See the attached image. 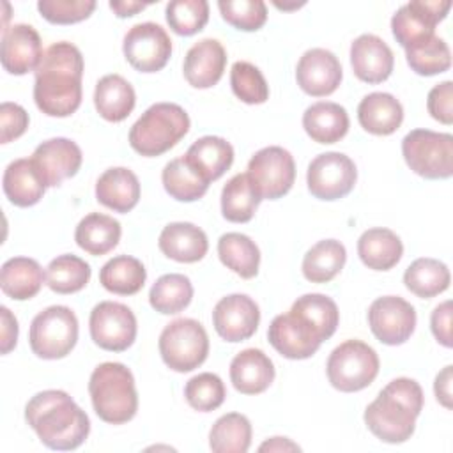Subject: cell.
<instances>
[{"instance_id": "obj_1", "label": "cell", "mask_w": 453, "mask_h": 453, "mask_svg": "<svg viewBox=\"0 0 453 453\" xmlns=\"http://www.w3.org/2000/svg\"><path fill=\"white\" fill-rule=\"evenodd\" d=\"M83 55L67 42L51 44L35 69L34 101L48 117H69L81 104Z\"/></svg>"}, {"instance_id": "obj_2", "label": "cell", "mask_w": 453, "mask_h": 453, "mask_svg": "<svg viewBox=\"0 0 453 453\" xmlns=\"http://www.w3.org/2000/svg\"><path fill=\"white\" fill-rule=\"evenodd\" d=\"M25 419L39 441L57 451L76 449L90 434L87 412L62 389L34 395L25 405Z\"/></svg>"}, {"instance_id": "obj_3", "label": "cell", "mask_w": 453, "mask_h": 453, "mask_svg": "<svg viewBox=\"0 0 453 453\" xmlns=\"http://www.w3.org/2000/svg\"><path fill=\"white\" fill-rule=\"evenodd\" d=\"M423 409V389L409 377L391 380L365 409L368 430L382 442L400 444L411 439Z\"/></svg>"}, {"instance_id": "obj_4", "label": "cell", "mask_w": 453, "mask_h": 453, "mask_svg": "<svg viewBox=\"0 0 453 453\" xmlns=\"http://www.w3.org/2000/svg\"><path fill=\"white\" fill-rule=\"evenodd\" d=\"M92 407L99 419L110 425L131 421L138 411V393L131 370L115 361L101 363L88 380Z\"/></svg>"}, {"instance_id": "obj_5", "label": "cell", "mask_w": 453, "mask_h": 453, "mask_svg": "<svg viewBox=\"0 0 453 453\" xmlns=\"http://www.w3.org/2000/svg\"><path fill=\"white\" fill-rule=\"evenodd\" d=\"M189 124V117L182 106L175 103H156L131 126L129 145L140 156H161L186 136Z\"/></svg>"}, {"instance_id": "obj_6", "label": "cell", "mask_w": 453, "mask_h": 453, "mask_svg": "<svg viewBox=\"0 0 453 453\" xmlns=\"http://www.w3.org/2000/svg\"><path fill=\"white\" fill-rule=\"evenodd\" d=\"M331 386L342 393H356L368 388L379 373L377 352L361 340L340 343L326 365Z\"/></svg>"}, {"instance_id": "obj_7", "label": "cell", "mask_w": 453, "mask_h": 453, "mask_svg": "<svg viewBox=\"0 0 453 453\" xmlns=\"http://www.w3.org/2000/svg\"><path fill=\"white\" fill-rule=\"evenodd\" d=\"M78 342V319L67 306L55 304L39 311L28 331L32 352L41 359H62Z\"/></svg>"}, {"instance_id": "obj_8", "label": "cell", "mask_w": 453, "mask_h": 453, "mask_svg": "<svg viewBox=\"0 0 453 453\" xmlns=\"http://www.w3.org/2000/svg\"><path fill=\"white\" fill-rule=\"evenodd\" d=\"M159 354L163 363L179 373L198 368L209 354V336L195 319H175L159 334Z\"/></svg>"}, {"instance_id": "obj_9", "label": "cell", "mask_w": 453, "mask_h": 453, "mask_svg": "<svg viewBox=\"0 0 453 453\" xmlns=\"http://www.w3.org/2000/svg\"><path fill=\"white\" fill-rule=\"evenodd\" d=\"M407 166L425 179H449L453 175V136L430 129H412L402 140Z\"/></svg>"}, {"instance_id": "obj_10", "label": "cell", "mask_w": 453, "mask_h": 453, "mask_svg": "<svg viewBox=\"0 0 453 453\" xmlns=\"http://www.w3.org/2000/svg\"><path fill=\"white\" fill-rule=\"evenodd\" d=\"M246 173L262 200H278L294 186L296 163L287 149L271 145L251 156Z\"/></svg>"}, {"instance_id": "obj_11", "label": "cell", "mask_w": 453, "mask_h": 453, "mask_svg": "<svg viewBox=\"0 0 453 453\" xmlns=\"http://www.w3.org/2000/svg\"><path fill=\"white\" fill-rule=\"evenodd\" d=\"M357 180L354 161L343 152H324L311 159L306 172L310 193L319 200H340L347 196Z\"/></svg>"}, {"instance_id": "obj_12", "label": "cell", "mask_w": 453, "mask_h": 453, "mask_svg": "<svg viewBox=\"0 0 453 453\" xmlns=\"http://www.w3.org/2000/svg\"><path fill=\"white\" fill-rule=\"evenodd\" d=\"M88 329L97 347L124 352L134 343L138 326L131 308L115 301H101L90 311Z\"/></svg>"}, {"instance_id": "obj_13", "label": "cell", "mask_w": 453, "mask_h": 453, "mask_svg": "<svg viewBox=\"0 0 453 453\" xmlns=\"http://www.w3.org/2000/svg\"><path fill=\"white\" fill-rule=\"evenodd\" d=\"M449 9V0H412L393 14V37L402 48H412L435 35V25L446 18Z\"/></svg>"}, {"instance_id": "obj_14", "label": "cell", "mask_w": 453, "mask_h": 453, "mask_svg": "<svg viewBox=\"0 0 453 453\" xmlns=\"http://www.w3.org/2000/svg\"><path fill=\"white\" fill-rule=\"evenodd\" d=\"M122 51L126 60L136 71L157 73L172 57V39L161 25L145 21L127 30Z\"/></svg>"}, {"instance_id": "obj_15", "label": "cell", "mask_w": 453, "mask_h": 453, "mask_svg": "<svg viewBox=\"0 0 453 453\" xmlns=\"http://www.w3.org/2000/svg\"><path fill=\"white\" fill-rule=\"evenodd\" d=\"M368 326L384 345L405 343L416 327V310L400 296L377 297L368 308Z\"/></svg>"}, {"instance_id": "obj_16", "label": "cell", "mask_w": 453, "mask_h": 453, "mask_svg": "<svg viewBox=\"0 0 453 453\" xmlns=\"http://www.w3.org/2000/svg\"><path fill=\"white\" fill-rule=\"evenodd\" d=\"M260 322L258 304L246 294H230L219 299L212 310V324L225 342L251 338Z\"/></svg>"}, {"instance_id": "obj_17", "label": "cell", "mask_w": 453, "mask_h": 453, "mask_svg": "<svg viewBox=\"0 0 453 453\" xmlns=\"http://www.w3.org/2000/svg\"><path fill=\"white\" fill-rule=\"evenodd\" d=\"M342 64L338 57L324 48L303 53L296 67V80L303 92L313 97L331 96L342 83Z\"/></svg>"}, {"instance_id": "obj_18", "label": "cell", "mask_w": 453, "mask_h": 453, "mask_svg": "<svg viewBox=\"0 0 453 453\" xmlns=\"http://www.w3.org/2000/svg\"><path fill=\"white\" fill-rule=\"evenodd\" d=\"M32 161L46 188H55L78 173L83 154L73 140L58 136L39 143L32 154Z\"/></svg>"}, {"instance_id": "obj_19", "label": "cell", "mask_w": 453, "mask_h": 453, "mask_svg": "<svg viewBox=\"0 0 453 453\" xmlns=\"http://www.w3.org/2000/svg\"><path fill=\"white\" fill-rule=\"evenodd\" d=\"M44 51L39 32L27 23H16L2 32L0 60L2 67L14 76L35 71Z\"/></svg>"}, {"instance_id": "obj_20", "label": "cell", "mask_w": 453, "mask_h": 453, "mask_svg": "<svg viewBox=\"0 0 453 453\" xmlns=\"http://www.w3.org/2000/svg\"><path fill=\"white\" fill-rule=\"evenodd\" d=\"M267 340L287 359H308L322 343L320 336L292 311L273 319L267 329Z\"/></svg>"}, {"instance_id": "obj_21", "label": "cell", "mask_w": 453, "mask_h": 453, "mask_svg": "<svg viewBox=\"0 0 453 453\" xmlns=\"http://www.w3.org/2000/svg\"><path fill=\"white\" fill-rule=\"evenodd\" d=\"M350 65L354 74L370 85L386 81L395 65L391 48L373 34H363L350 44Z\"/></svg>"}, {"instance_id": "obj_22", "label": "cell", "mask_w": 453, "mask_h": 453, "mask_svg": "<svg viewBox=\"0 0 453 453\" xmlns=\"http://www.w3.org/2000/svg\"><path fill=\"white\" fill-rule=\"evenodd\" d=\"M226 67V51L218 39L207 37L195 42L182 64L186 81L195 88H211L214 87Z\"/></svg>"}, {"instance_id": "obj_23", "label": "cell", "mask_w": 453, "mask_h": 453, "mask_svg": "<svg viewBox=\"0 0 453 453\" xmlns=\"http://www.w3.org/2000/svg\"><path fill=\"white\" fill-rule=\"evenodd\" d=\"M157 246L165 257L175 262L193 264L207 255L209 241L200 226L188 221H175L161 230Z\"/></svg>"}, {"instance_id": "obj_24", "label": "cell", "mask_w": 453, "mask_h": 453, "mask_svg": "<svg viewBox=\"0 0 453 453\" xmlns=\"http://www.w3.org/2000/svg\"><path fill=\"white\" fill-rule=\"evenodd\" d=\"M274 365L260 349H244L230 363V380L242 395H260L274 380Z\"/></svg>"}, {"instance_id": "obj_25", "label": "cell", "mask_w": 453, "mask_h": 453, "mask_svg": "<svg viewBox=\"0 0 453 453\" xmlns=\"http://www.w3.org/2000/svg\"><path fill=\"white\" fill-rule=\"evenodd\" d=\"M96 198L101 205L126 214L134 209L140 200V180L129 168H108L96 182Z\"/></svg>"}, {"instance_id": "obj_26", "label": "cell", "mask_w": 453, "mask_h": 453, "mask_svg": "<svg viewBox=\"0 0 453 453\" xmlns=\"http://www.w3.org/2000/svg\"><path fill=\"white\" fill-rule=\"evenodd\" d=\"M2 188L9 202L16 207L35 205L46 191V184L39 170L35 168L32 157L11 161L4 170Z\"/></svg>"}, {"instance_id": "obj_27", "label": "cell", "mask_w": 453, "mask_h": 453, "mask_svg": "<svg viewBox=\"0 0 453 453\" xmlns=\"http://www.w3.org/2000/svg\"><path fill=\"white\" fill-rule=\"evenodd\" d=\"M357 120L361 127L377 136L393 134L403 120L400 101L388 92H372L365 96L357 106Z\"/></svg>"}, {"instance_id": "obj_28", "label": "cell", "mask_w": 453, "mask_h": 453, "mask_svg": "<svg viewBox=\"0 0 453 453\" xmlns=\"http://www.w3.org/2000/svg\"><path fill=\"white\" fill-rule=\"evenodd\" d=\"M347 110L331 101H319L308 106L303 113V127L306 134L317 143H336L349 131Z\"/></svg>"}, {"instance_id": "obj_29", "label": "cell", "mask_w": 453, "mask_h": 453, "mask_svg": "<svg viewBox=\"0 0 453 453\" xmlns=\"http://www.w3.org/2000/svg\"><path fill=\"white\" fill-rule=\"evenodd\" d=\"M46 273L37 260L28 257H12L0 269V288L14 301H27L39 294Z\"/></svg>"}, {"instance_id": "obj_30", "label": "cell", "mask_w": 453, "mask_h": 453, "mask_svg": "<svg viewBox=\"0 0 453 453\" xmlns=\"http://www.w3.org/2000/svg\"><path fill=\"white\" fill-rule=\"evenodd\" d=\"M94 104L97 113L108 122H122L136 104L131 83L120 74H106L96 83Z\"/></svg>"}, {"instance_id": "obj_31", "label": "cell", "mask_w": 453, "mask_h": 453, "mask_svg": "<svg viewBox=\"0 0 453 453\" xmlns=\"http://www.w3.org/2000/svg\"><path fill=\"white\" fill-rule=\"evenodd\" d=\"M357 255L368 269L389 271L400 262L403 255V244L400 237L389 228H368L357 241Z\"/></svg>"}, {"instance_id": "obj_32", "label": "cell", "mask_w": 453, "mask_h": 453, "mask_svg": "<svg viewBox=\"0 0 453 453\" xmlns=\"http://www.w3.org/2000/svg\"><path fill=\"white\" fill-rule=\"evenodd\" d=\"M122 235L120 223L101 212L87 214L74 230L76 244L92 257H101L111 251Z\"/></svg>"}, {"instance_id": "obj_33", "label": "cell", "mask_w": 453, "mask_h": 453, "mask_svg": "<svg viewBox=\"0 0 453 453\" xmlns=\"http://www.w3.org/2000/svg\"><path fill=\"white\" fill-rule=\"evenodd\" d=\"M189 163L209 180H218L234 163V147L221 136H202L186 152Z\"/></svg>"}, {"instance_id": "obj_34", "label": "cell", "mask_w": 453, "mask_h": 453, "mask_svg": "<svg viewBox=\"0 0 453 453\" xmlns=\"http://www.w3.org/2000/svg\"><path fill=\"white\" fill-rule=\"evenodd\" d=\"M165 191L179 202H195L209 189V180L189 163L186 156L168 161L161 172Z\"/></svg>"}, {"instance_id": "obj_35", "label": "cell", "mask_w": 453, "mask_h": 453, "mask_svg": "<svg viewBox=\"0 0 453 453\" xmlns=\"http://www.w3.org/2000/svg\"><path fill=\"white\" fill-rule=\"evenodd\" d=\"M345 260L347 250L340 241H319L306 251L303 258V276L311 283H327L343 269Z\"/></svg>"}, {"instance_id": "obj_36", "label": "cell", "mask_w": 453, "mask_h": 453, "mask_svg": "<svg viewBox=\"0 0 453 453\" xmlns=\"http://www.w3.org/2000/svg\"><path fill=\"white\" fill-rule=\"evenodd\" d=\"M147 280L143 264L129 255L110 258L99 271V283L111 294L133 296L138 294Z\"/></svg>"}, {"instance_id": "obj_37", "label": "cell", "mask_w": 453, "mask_h": 453, "mask_svg": "<svg viewBox=\"0 0 453 453\" xmlns=\"http://www.w3.org/2000/svg\"><path fill=\"white\" fill-rule=\"evenodd\" d=\"M451 281L449 269L444 262L430 257L416 258L403 273L407 290L421 299H430L448 290Z\"/></svg>"}, {"instance_id": "obj_38", "label": "cell", "mask_w": 453, "mask_h": 453, "mask_svg": "<svg viewBox=\"0 0 453 453\" xmlns=\"http://www.w3.org/2000/svg\"><path fill=\"white\" fill-rule=\"evenodd\" d=\"M218 255L223 265L244 280H251L258 273L260 250L255 241L244 234H223L218 241Z\"/></svg>"}, {"instance_id": "obj_39", "label": "cell", "mask_w": 453, "mask_h": 453, "mask_svg": "<svg viewBox=\"0 0 453 453\" xmlns=\"http://www.w3.org/2000/svg\"><path fill=\"white\" fill-rule=\"evenodd\" d=\"M260 202L248 173L234 175L221 189V214L230 223H248Z\"/></svg>"}, {"instance_id": "obj_40", "label": "cell", "mask_w": 453, "mask_h": 453, "mask_svg": "<svg viewBox=\"0 0 453 453\" xmlns=\"http://www.w3.org/2000/svg\"><path fill=\"white\" fill-rule=\"evenodd\" d=\"M290 311L301 317L320 336L322 342L334 334L340 322L336 303L324 294H304L297 297Z\"/></svg>"}, {"instance_id": "obj_41", "label": "cell", "mask_w": 453, "mask_h": 453, "mask_svg": "<svg viewBox=\"0 0 453 453\" xmlns=\"http://www.w3.org/2000/svg\"><path fill=\"white\" fill-rule=\"evenodd\" d=\"M251 444V423L241 412L218 418L209 432V448L214 453H246Z\"/></svg>"}, {"instance_id": "obj_42", "label": "cell", "mask_w": 453, "mask_h": 453, "mask_svg": "<svg viewBox=\"0 0 453 453\" xmlns=\"http://www.w3.org/2000/svg\"><path fill=\"white\" fill-rule=\"evenodd\" d=\"M193 299V285L188 276L179 273L163 274L156 280L149 292L150 306L163 315H175L189 306Z\"/></svg>"}, {"instance_id": "obj_43", "label": "cell", "mask_w": 453, "mask_h": 453, "mask_svg": "<svg viewBox=\"0 0 453 453\" xmlns=\"http://www.w3.org/2000/svg\"><path fill=\"white\" fill-rule=\"evenodd\" d=\"M90 280V265L76 255H60L46 267V285L57 294H74Z\"/></svg>"}, {"instance_id": "obj_44", "label": "cell", "mask_w": 453, "mask_h": 453, "mask_svg": "<svg viewBox=\"0 0 453 453\" xmlns=\"http://www.w3.org/2000/svg\"><path fill=\"white\" fill-rule=\"evenodd\" d=\"M409 67L419 76H434L449 69L451 53L444 39L432 35L430 39L405 50Z\"/></svg>"}, {"instance_id": "obj_45", "label": "cell", "mask_w": 453, "mask_h": 453, "mask_svg": "<svg viewBox=\"0 0 453 453\" xmlns=\"http://www.w3.org/2000/svg\"><path fill=\"white\" fill-rule=\"evenodd\" d=\"M166 23L177 35H195L209 21L205 0H172L166 4Z\"/></svg>"}, {"instance_id": "obj_46", "label": "cell", "mask_w": 453, "mask_h": 453, "mask_svg": "<svg viewBox=\"0 0 453 453\" xmlns=\"http://www.w3.org/2000/svg\"><path fill=\"white\" fill-rule=\"evenodd\" d=\"M230 87L237 99L246 104H262L269 99V85L260 69L239 60L230 69Z\"/></svg>"}, {"instance_id": "obj_47", "label": "cell", "mask_w": 453, "mask_h": 453, "mask_svg": "<svg viewBox=\"0 0 453 453\" xmlns=\"http://www.w3.org/2000/svg\"><path fill=\"white\" fill-rule=\"evenodd\" d=\"M186 402L200 412H211L218 409L226 396V389L223 380L211 372L198 373L191 377L184 386Z\"/></svg>"}, {"instance_id": "obj_48", "label": "cell", "mask_w": 453, "mask_h": 453, "mask_svg": "<svg viewBox=\"0 0 453 453\" xmlns=\"http://www.w3.org/2000/svg\"><path fill=\"white\" fill-rule=\"evenodd\" d=\"M223 19L237 30L255 32L267 21V7L262 0H219Z\"/></svg>"}, {"instance_id": "obj_49", "label": "cell", "mask_w": 453, "mask_h": 453, "mask_svg": "<svg viewBox=\"0 0 453 453\" xmlns=\"http://www.w3.org/2000/svg\"><path fill=\"white\" fill-rule=\"evenodd\" d=\"M96 9L94 0H39L37 11L53 25H73L87 19Z\"/></svg>"}, {"instance_id": "obj_50", "label": "cell", "mask_w": 453, "mask_h": 453, "mask_svg": "<svg viewBox=\"0 0 453 453\" xmlns=\"http://www.w3.org/2000/svg\"><path fill=\"white\" fill-rule=\"evenodd\" d=\"M28 113L21 104L2 103L0 104V142L9 143L19 138L28 129Z\"/></svg>"}, {"instance_id": "obj_51", "label": "cell", "mask_w": 453, "mask_h": 453, "mask_svg": "<svg viewBox=\"0 0 453 453\" xmlns=\"http://www.w3.org/2000/svg\"><path fill=\"white\" fill-rule=\"evenodd\" d=\"M428 113L441 124H453V81L446 80L437 83L426 97Z\"/></svg>"}, {"instance_id": "obj_52", "label": "cell", "mask_w": 453, "mask_h": 453, "mask_svg": "<svg viewBox=\"0 0 453 453\" xmlns=\"http://www.w3.org/2000/svg\"><path fill=\"white\" fill-rule=\"evenodd\" d=\"M430 327L435 340L442 347H451V301H444L434 308L430 317Z\"/></svg>"}, {"instance_id": "obj_53", "label": "cell", "mask_w": 453, "mask_h": 453, "mask_svg": "<svg viewBox=\"0 0 453 453\" xmlns=\"http://www.w3.org/2000/svg\"><path fill=\"white\" fill-rule=\"evenodd\" d=\"M0 317H2L0 350H2V354H9L16 347V342H18V320L7 306L0 308Z\"/></svg>"}, {"instance_id": "obj_54", "label": "cell", "mask_w": 453, "mask_h": 453, "mask_svg": "<svg viewBox=\"0 0 453 453\" xmlns=\"http://www.w3.org/2000/svg\"><path fill=\"white\" fill-rule=\"evenodd\" d=\"M451 380H453V366L448 365V366H444V368L437 373L435 382H434L435 398H437V402H439L442 407H446V409H451V407H453Z\"/></svg>"}, {"instance_id": "obj_55", "label": "cell", "mask_w": 453, "mask_h": 453, "mask_svg": "<svg viewBox=\"0 0 453 453\" xmlns=\"http://www.w3.org/2000/svg\"><path fill=\"white\" fill-rule=\"evenodd\" d=\"M149 4L143 2H133V0H124V2H110V9L119 16V18H129L143 11Z\"/></svg>"}, {"instance_id": "obj_56", "label": "cell", "mask_w": 453, "mask_h": 453, "mask_svg": "<svg viewBox=\"0 0 453 453\" xmlns=\"http://www.w3.org/2000/svg\"><path fill=\"white\" fill-rule=\"evenodd\" d=\"M258 451H301V448L287 437H271L260 444Z\"/></svg>"}, {"instance_id": "obj_57", "label": "cell", "mask_w": 453, "mask_h": 453, "mask_svg": "<svg viewBox=\"0 0 453 453\" xmlns=\"http://www.w3.org/2000/svg\"><path fill=\"white\" fill-rule=\"evenodd\" d=\"M278 9H281V11H292V9H299V7H303L304 5V2H294V4H280V2H273Z\"/></svg>"}]
</instances>
